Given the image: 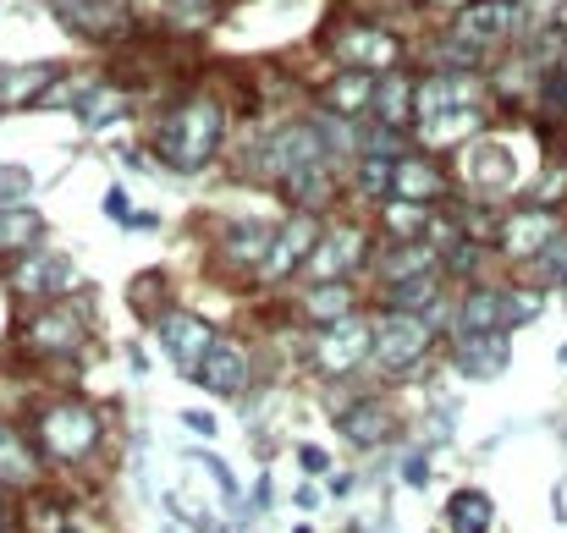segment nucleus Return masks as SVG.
I'll list each match as a JSON object with an SVG mask.
<instances>
[{
  "label": "nucleus",
  "mask_w": 567,
  "mask_h": 533,
  "mask_svg": "<svg viewBox=\"0 0 567 533\" xmlns=\"http://www.w3.org/2000/svg\"><path fill=\"white\" fill-rule=\"evenodd\" d=\"M402 484H408V490H424V484H430V462H424V451H408V457H402Z\"/></svg>",
  "instance_id": "obj_42"
},
{
  "label": "nucleus",
  "mask_w": 567,
  "mask_h": 533,
  "mask_svg": "<svg viewBox=\"0 0 567 533\" xmlns=\"http://www.w3.org/2000/svg\"><path fill=\"white\" fill-rule=\"evenodd\" d=\"M457 325H463V336H496V331H507V292L474 286L457 303Z\"/></svg>",
  "instance_id": "obj_21"
},
{
  "label": "nucleus",
  "mask_w": 567,
  "mask_h": 533,
  "mask_svg": "<svg viewBox=\"0 0 567 533\" xmlns=\"http://www.w3.org/2000/svg\"><path fill=\"white\" fill-rule=\"evenodd\" d=\"M122 111H127V100H122L116 88H105V83H94V88L78 100V116H83L89 127H111Z\"/></svg>",
  "instance_id": "obj_34"
},
{
  "label": "nucleus",
  "mask_w": 567,
  "mask_h": 533,
  "mask_svg": "<svg viewBox=\"0 0 567 533\" xmlns=\"http://www.w3.org/2000/svg\"><path fill=\"white\" fill-rule=\"evenodd\" d=\"M0 468L11 473V484H28L33 479V457L22 451V435H6L0 429Z\"/></svg>",
  "instance_id": "obj_36"
},
{
  "label": "nucleus",
  "mask_w": 567,
  "mask_h": 533,
  "mask_svg": "<svg viewBox=\"0 0 567 533\" xmlns=\"http://www.w3.org/2000/svg\"><path fill=\"white\" fill-rule=\"evenodd\" d=\"M391 171H396V160H375V155H359V192H370V198H385L391 192Z\"/></svg>",
  "instance_id": "obj_35"
},
{
  "label": "nucleus",
  "mask_w": 567,
  "mask_h": 533,
  "mask_svg": "<svg viewBox=\"0 0 567 533\" xmlns=\"http://www.w3.org/2000/svg\"><path fill=\"white\" fill-rule=\"evenodd\" d=\"M309 357H315V368L331 374V379H337V374H353L364 357H375V331L353 314V320H342V325H326V336L315 342Z\"/></svg>",
  "instance_id": "obj_9"
},
{
  "label": "nucleus",
  "mask_w": 567,
  "mask_h": 533,
  "mask_svg": "<svg viewBox=\"0 0 567 533\" xmlns=\"http://www.w3.org/2000/svg\"><path fill=\"white\" fill-rule=\"evenodd\" d=\"M28 187H33V177H28L22 166H0V209H6V203H17Z\"/></svg>",
  "instance_id": "obj_40"
},
{
  "label": "nucleus",
  "mask_w": 567,
  "mask_h": 533,
  "mask_svg": "<svg viewBox=\"0 0 567 533\" xmlns=\"http://www.w3.org/2000/svg\"><path fill=\"white\" fill-rule=\"evenodd\" d=\"M320 111L337 122H359L364 111H375V77L370 72H337L320 88Z\"/></svg>",
  "instance_id": "obj_18"
},
{
  "label": "nucleus",
  "mask_w": 567,
  "mask_h": 533,
  "mask_svg": "<svg viewBox=\"0 0 567 533\" xmlns=\"http://www.w3.org/2000/svg\"><path fill=\"white\" fill-rule=\"evenodd\" d=\"M177 22H209L215 17V0H172Z\"/></svg>",
  "instance_id": "obj_43"
},
{
  "label": "nucleus",
  "mask_w": 567,
  "mask_h": 533,
  "mask_svg": "<svg viewBox=\"0 0 567 533\" xmlns=\"http://www.w3.org/2000/svg\"><path fill=\"white\" fill-rule=\"evenodd\" d=\"M50 83H55V66H44V61L0 72V111H17V105H44Z\"/></svg>",
  "instance_id": "obj_22"
},
{
  "label": "nucleus",
  "mask_w": 567,
  "mask_h": 533,
  "mask_svg": "<svg viewBox=\"0 0 567 533\" xmlns=\"http://www.w3.org/2000/svg\"><path fill=\"white\" fill-rule=\"evenodd\" d=\"M446 529L452 533H491L496 529V501L485 490H457L446 501Z\"/></svg>",
  "instance_id": "obj_25"
},
{
  "label": "nucleus",
  "mask_w": 567,
  "mask_h": 533,
  "mask_svg": "<svg viewBox=\"0 0 567 533\" xmlns=\"http://www.w3.org/2000/svg\"><path fill=\"white\" fill-rule=\"evenodd\" d=\"M331 55L342 61V72H385V66H396V55H402V44H396V33H385L375 22H353L342 39H331Z\"/></svg>",
  "instance_id": "obj_10"
},
{
  "label": "nucleus",
  "mask_w": 567,
  "mask_h": 533,
  "mask_svg": "<svg viewBox=\"0 0 567 533\" xmlns=\"http://www.w3.org/2000/svg\"><path fill=\"white\" fill-rule=\"evenodd\" d=\"M480 105H463V111H446V116H435V122H419V133H424V144H463V138H474L480 133Z\"/></svg>",
  "instance_id": "obj_30"
},
{
  "label": "nucleus",
  "mask_w": 567,
  "mask_h": 533,
  "mask_svg": "<svg viewBox=\"0 0 567 533\" xmlns=\"http://www.w3.org/2000/svg\"><path fill=\"white\" fill-rule=\"evenodd\" d=\"M364 248H370V242H364L359 226H337V231H326V237L315 242V253H309L303 270H309L315 286H320V281H348V270L364 259Z\"/></svg>",
  "instance_id": "obj_14"
},
{
  "label": "nucleus",
  "mask_w": 567,
  "mask_h": 533,
  "mask_svg": "<svg viewBox=\"0 0 567 533\" xmlns=\"http://www.w3.org/2000/svg\"><path fill=\"white\" fill-rule=\"evenodd\" d=\"M161 286H166V275H155V270H150L144 281H133V309H138V314H155V297H161ZM155 320H161V314H155Z\"/></svg>",
  "instance_id": "obj_39"
},
{
  "label": "nucleus",
  "mask_w": 567,
  "mask_h": 533,
  "mask_svg": "<svg viewBox=\"0 0 567 533\" xmlns=\"http://www.w3.org/2000/svg\"><path fill=\"white\" fill-rule=\"evenodd\" d=\"M353 303H359V292H353L348 281H320V286L303 297V314H309L315 325H342V320H353Z\"/></svg>",
  "instance_id": "obj_27"
},
{
  "label": "nucleus",
  "mask_w": 567,
  "mask_h": 533,
  "mask_svg": "<svg viewBox=\"0 0 567 533\" xmlns=\"http://www.w3.org/2000/svg\"><path fill=\"white\" fill-rule=\"evenodd\" d=\"M105 209H111L116 220H127V198H122V192H111V198H105Z\"/></svg>",
  "instance_id": "obj_47"
},
{
  "label": "nucleus",
  "mask_w": 567,
  "mask_h": 533,
  "mask_svg": "<svg viewBox=\"0 0 567 533\" xmlns=\"http://www.w3.org/2000/svg\"><path fill=\"white\" fill-rule=\"evenodd\" d=\"M424 303H441V270L402 281V286H385V314H419Z\"/></svg>",
  "instance_id": "obj_31"
},
{
  "label": "nucleus",
  "mask_w": 567,
  "mask_h": 533,
  "mask_svg": "<svg viewBox=\"0 0 567 533\" xmlns=\"http://www.w3.org/2000/svg\"><path fill=\"white\" fill-rule=\"evenodd\" d=\"M326 127L320 122H292V127H281L276 138H265L259 144V171L276 181H287L292 171H309V166H326Z\"/></svg>",
  "instance_id": "obj_3"
},
{
  "label": "nucleus",
  "mask_w": 567,
  "mask_h": 533,
  "mask_svg": "<svg viewBox=\"0 0 567 533\" xmlns=\"http://www.w3.org/2000/svg\"><path fill=\"white\" fill-rule=\"evenodd\" d=\"M507 331H496V336H457V347H452V368L457 374H468V379H496L502 368H507Z\"/></svg>",
  "instance_id": "obj_19"
},
{
  "label": "nucleus",
  "mask_w": 567,
  "mask_h": 533,
  "mask_svg": "<svg viewBox=\"0 0 567 533\" xmlns=\"http://www.w3.org/2000/svg\"><path fill=\"white\" fill-rule=\"evenodd\" d=\"M193 379L209 390V396H243L248 390V353L237 342H215L204 363L193 368Z\"/></svg>",
  "instance_id": "obj_16"
},
{
  "label": "nucleus",
  "mask_w": 567,
  "mask_h": 533,
  "mask_svg": "<svg viewBox=\"0 0 567 533\" xmlns=\"http://www.w3.org/2000/svg\"><path fill=\"white\" fill-rule=\"evenodd\" d=\"M463 181L474 187V192H507L513 181H518V160H513V149L507 144H496V138H474L468 144V155H463Z\"/></svg>",
  "instance_id": "obj_15"
},
{
  "label": "nucleus",
  "mask_w": 567,
  "mask_h": 533,
  "mask_svg": "<svg viewBox=\"0 0 567 533\" xmlns=\"http://www.w3.org/2000/svg\"><path fill=\"white\" fill-rule=\"evenodd\" d=\"M557 237H563V220H557L546 203H535V209H518V215H507V220H502L496 248H502L507 259H540Z\"/></svg>",
  "instance_id": "obj_11"
},
{
  "label": "nucleus",
  "mask_w": 567,
  "mask_h": 533,
  "mask_svg": "<svg viewBox=\"0 0 567 533\" xmlns=\"http://www.w3.org/2000/svg\"><path fill=\"white\" fill-rule=\"evenodd\" d=\"M292 501H298V512H315V506H320V490H315V484H298Z\"/></svg>",
  "instance_id": "obj_46"
},
{
  "label": "nucleus",
  "mask_w": 567,
  "mask_h": 533,
  "mask_svg": "<svg viewBox=\"0 0 567 533\" xmlns=\"http://www.w3.org/2000/svg\"><path fill=\"white\" fill-rule=\"evenodd\" d=\"M270 242H276V226H265V220H243V226L226 231V259H237V264H265Z\"/></svg>",
  "instance_id": "obj_29"
},
{
  "label": "nucleus",
  "mask_w": 567,
  "mask_h": 533,
  "mask_svg": "<svg viewBox=\"0 0 567 533\" xmlns=\"http://www.w3.org/2000/svg\"><path fill=\"white\" fill-rule=\"evenodd\" d=\"M375 116H380V127H408L413 116H419V83L413 77H380L375 83Z\"/></svg>",
  "instance_id": "obj_23"
},
{
  "label": "nucleus",
  "mask_w": 567,
  "mask_h": 533,
  "mask_svg": "<svg viewBox=\"0 0 567 533\" xmlns=\"http://www.w3.org/2000/svg\"><path fill=\"white\" fill-rule=\"evenodd\" d=\"M326 231H320V220L315 215H292L281 231H276V242H270V253H265V264H259V275L265 281H287L292 270H303L309 264V253H315V242H320Z\"/></svg>",
  "instance_id": "obj_12"
},
{
  "label": "nucleus",
  "mask_w": 567,
  "mask_h": 533,
  "mask_svg": "<svg viewBox=\"0 0 567 533\" xmlns=\"http://www.w3.org/2000/svg\"><path fill=\"white\" fill-rule=\"evenodd\" d=\"M89 342V314L78 303H44L28 325H22V347L39 357H72L78 347Z\"/></svg>",
  "instance_id": "obj_4"
},
{
  "label": "nucleus",
  "mask_w": 567,
  "mask_h": 533,
  "mask_svg": "<svg viewBox=\"0 0 567 533\" xmlns=\"http://www.w3.org/2000/svg\"><path fill=\"white\" fill-rule=\"evenodd\" d=\"M183 424H188L193 435H215V418L209 412H183Z\"/></svg>",
  "instance_id": "obj_45"
},
{
  "label": "nucleus",
  "mask_w": 567,
  "mask_h": 533,
  "mask_svg": "<svg viewBox=\"0 0 567 533\" xmlns=\"http://www.w3.org/2000/svg\"><path fill=\"white\" fill-rule=\"evenodd\" d=\"M430 353V325L424 314H380L375 325V363L385 374H413Z\"/></svg>",
  "instance_id": "obj_7"
},
{
  "label": "nucleus",
  "mask_w": 567,
  "mask_h": 533,
  "mask_svg": "<svg viewBox=\"0 0 567 533\" xmlns=\"http://www.w3.org/2000/svg\"><path fill=\"white\" fill-rule=\"evenodd\" d=\"M220 133H226V111H220L209 94H193V100H183V105L161 122L155 149H161V160H166L172 171H204V166L215 160V149H220Z\"/></svg>",
  "instance_id": "obj_1"
},
{
  "label": "nucleus",
  "mask_w": 567,
  "mask_h": 533,
  "mask_svg": "<svg viewBox=\"0 0 567 533\" xmlns=\"http://www.w3.org/2000/svg\"><path fill=\"white\" fill-rule=\"evenodd\" d=\"M50 11H55V22H61L66 33H78V39L111 44V39L133 33V0H50Z\"/></svg>",
  "instance_id": "obj_6"
},
{
  "label": "nucleus",
  "mask_w": 567,
  "mask_h": 533,
  "mask_svg": "<svg viewBox=\"0 0 567 533\" xmlns=\"http://www.w3.org/2000/svg\"><path fill=\"white\" fill-rule=\"evenodd\" d=\"M100 435H105L100 429V412L89 401H78V396H55V401H44L33 412V446L50 462H83V457H94Z\"/></svg>",
  "instance_id": "obj_2"
},
{
  "label": "nucleus",
  "mask_w": 567,
  "mask_h": 533,
  "mask_svg": "<svg viewBox=\"0 0 567 533\" xmlns=\"http://www.w3.org/2000/svg\"><path fill=\"white\" fill-rule=\"evenodd\" d=\"M39 237H44L39 209H28V203H6V209H0V259H22V253H33Z\"/></svg>",
  "instance_id": "obj_24"
},
{
  "label": "nucleus",
  "mask_w": 567,
  "mask_h": 533,
  "mask_svg": "<svg viewBox=\"0 0 567 533\" xmlns=\"http://www.w3.org/2000/svg\"><path fill=\"white\" fill-rule=\"evenodd\" d=\"M435 259H441L435 248H424V242H402V248H391V253L380 259V275H385V286H402V281L435 275V270H441Z\"/></svg>",
  "instance_id": "obj_26"
},
{
  "label": "nucleus",
  "mask_w": 567,
  "mask_h": 533,
  "mask_svg": "<svg viewBox=\"0 0 567 533\" xmlns=\"http://www.w3.org/2000/svg\"><path fill=\"white\" fill-rule=\"evenodd\" d=\"M342 435H348L359 451L385 446V440L396 435V412H391V401H380V396H359V401L342 412Z\"/></svg>",
  "instance_id": "obj_17"
},
{
  "label": "nucleus",
  "mask_w": 567,
  "mask_h": 533,
  "mask_svg": "<svg viewBox=\"0 0 567 533\" xmlns=\"http://www.w3.org/2000/svg\"><path fill=\"white\" fill-rule=\"evenodd\" d=\"M518 28V0H468L457 17H452V44L485 55L496 44H507Z\"/></svg>",
  "instance_id": "obj_5"
},
{
  "label": "nucleus",
  "mask_w": 567,
  "mask_h": 533,
  "mask_svg": "<svg viewBox=\"0 0 567 533\" xmlns=\"http://www.w3.org/2000/svg\"><path fill=\"white\" fill-rule=\"evenodd\" d=\"M155 331H161V347L172 353V363H177V368H188V374L204 363V353L220 342V336H215V325H209V320H198V314H188V309L161 314V320H155Z\"/></svg>",
  "instance_id": "obj_13"
},
{
  "label": "nucleus",
  "mask_w": 567,
  "mask_h": 533,
  "mask_svg": "<svg viewBox=\"0 0 567 533\" xmlns=\"http://www.w3.org/2000/svg\"><path fill=\"white\" fill-rule=\"evenodd\" d=\"M430 226H435V215H430L424 203H408V198H391V203H385V231H391V237L419 242Z\"/></svg>",
  "instance_id": "obj_32"
},
{
  "label": "nucleus",
  "mask_w": 567,
  "mask_h": 533,
  "mask_svg": "<svg viewBox=\"0 0 567 533\" xmlns=\"http://www.w3.org/2000/svg\"><path fill=\"white\" fill-rule=\"evenodd\" d=\"M391 192L408 198V203H435L446 192V171L435 160H424V155H402L396 171H391Z\"/></svg>",
  "instance_id": "obj_20"
},
{
  "label": "nucleus",
  "mask_w": 567,
  "mask_h": 533,
  "mask_svg": "<svg viewBox=\"0 0 567 533\" xmlns=\"http://www.w3.org/2000/svg\"><path fill=\"white\" fill-rule=\"evenodd\" d=\"M172 512H177V518H188L193 533H215V518H209L198 501H188V495H172Z\"/></svg>",
  "instance_id": "obj_41"
},
{
  "label": "nucleus",
  "mask_w": 567,
  "mask_h": 533,
  "mask_svg": "<svg viewBox=\"0 0 567 533\" xmlns=\"http://www.w3.org/2000/svg\"><path fill=\"white\" fill-rule=\"evenodd\" d=\"M22 523H28V533H72L66 506H61V501H50L44 490H33V495H28V506H22Z\"/></svg>",
  "instance_id": "obj_33"
},
{
  "label": "nucleus",
  "mask_w": 567,
  "mask_h": 533,
  "mask_svg": "<svg viewBox=\"0 0 567 533\" xmlns=\"http://www.w3.org/2000/svg\"><path fill=\"white\" fill-rule=\"evenodd\" d=\"M430 6H452V11H463V6H468V0H430Z\"/></svg>",
  "instance_id": "obj_48"
},
{
  "label": "nucleus",
  "mask_w": 567,
  "mask_h": 533,
  "mask_svg": "<svg viewBox=\"0 0 567 533\" xmlns=\"http://www.w3.org/2000/svg\"><path fill=\"white\" fill-rule=\"evenodd\" d=\"M66 286H78V270L61 253H22L6 270V292L22 297V303H55Z\"/></svg>",
  "instance_id": "obj_8"
},
{
  "label": "nucleus",
  "mask_w": 567,
  "mask_h": 533,
  "mask_svg": "<svg viewBox=\"0 0 567 533\" xmlns=\"http://www.w3.org/2000/svg\"><path fill=\"white\" fill-rule=\"evenodd\" d=\"M298 462H303V473H326L331 468V457L320 446H298Z\"/></svg>",
  "instance_id": "obj_44"
},
{
  "label": "nucleus",
  "mask_w": 567,
  "mask_h": 533,
  "mask_svg": "<svg viewBox=\"0 0 567 533\" xmlns=\"http://www.w3.org/2000/svg\"><path fill=\"white\" fill-rule=\"evenodd\" d=\"M281 192L292 198V209H298V215H320V209L331 203V171H326V166L292 171V177L281 181Z\"/></svg>",
  "instance_id": "obj_28"
},
{
  "label": "nucleus",
  "mask_w": 567,
  "mask_h": 533,
  "mask_svg": "<svg viewBox=\"0 0 567 533\" xmlns=\"http://www.w3.org/2000/svg\"><path fill=\"white\" fill-rule=\"evenodd\" d=\"M540 320V292H507V331Z\"/></svg>",
  "instance_id": "obj_38"
},
{
  "label": "nucleus",
  "mask_w": 567,
  "mask_h": 533,
  "mask_svg": "<svg viewBox=\"0 0 567 533\" xmlns=\"http://www.w3.org/2000/svg\"><path fill=\"white\" fill-rule=\"evenodd\" d=\"M188 462H193V468H204V473H215V490H220L226 501H237V479H231V468H226L220 457H209V451H193Z\"/></svg>",
  "instance_id": "obj_37"
}]
</instances>
